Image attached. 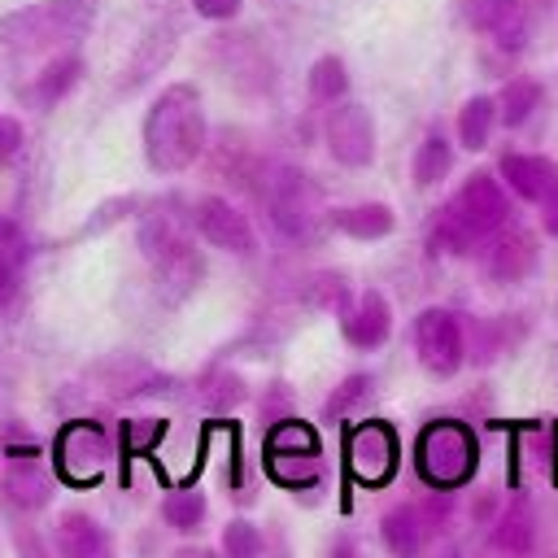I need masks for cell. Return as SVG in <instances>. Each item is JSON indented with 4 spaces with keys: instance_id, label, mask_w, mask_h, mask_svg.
<instances>
[{
    "instance_id": "6da1fadb",
    "label": "cell",
    "mask_w": 558,
    "mask_h": 558,
    "mask_svg": "<svg viewBox=\"0 0 558 558\" xmlns=\"http://www.w3.org/2000/svg\"><path fill=\"white\" fill-rule=\"evenodd\" d=\"M205 144V113H201V96L187 83H174L157 96V105L148 109L144 122V153L148 166L161 174H174L183 166L196 161Z\"/></svg>"
},
{
    "instance_id": "7a4b0ae2",
    "label": "cell",
    "mask_w": 558,
    "mask_h": 558,
    "mask_svg": "<svg viewBox=\"0 0 558 558\" xmlns=\"http://www.w3.org/2000/svg\"><path fill=\"white\" fill-rule=\"evenodd\" d=\"M414 462H418V475L432 484V488H458L475 475V462H480V449H475V436L466 423L458 418H436L418 432V445H414Z\"/></svg>"
},
{
    "instance_id": "3957f363",
    "label": "cell",
    "mask_w": 558,
    "mask_h": 558,
    "mask_svg": "<svg viewBox=\"0 0 558 558\" xmlns=\"http://www.w3.org/2000/svg\"><path fill=\"white\" fill-rule=\"evenodd\" d=\"M344 458H349V475L357 484H388L397 475V458H401L397 432L384 418H366L349 432Z\"/></svg>"
},
{
    "instance_id": "277c9868",
    "label": "cell",
    "mask_w": 558,
    "mask_h": 558,
    "mask_svg": "<svg viewBox=\"0 0 558 558\" xmlns=\"http://www.w3.org/2000/svg\"><path fill=\"white\" fill-rule=\"evenodd\" d=\"M52 462L70 484H96L109 462V440L96 423H65L52 445Z\"/></svg>"
},
{
    "instance_id": "5b68a950",
    "label": "cell",
    "mask_w": 558,
    "mask_h": 558,
    "mask_svg": "<svg viewBox=\"0 0 558 558\" xmlns=\"http://www.w3.org/2000/svg\"><path fill=\"white\" fill-rule=\"evenodd\" d=\"M449 222H453V244H462L466 235L501 227L506 222V196H501L497 179L493 174H471L462 183V192L453 196V205H449Z\"/></svg>"
},
{
    "instance_id": "8992f818",
    "label": "cell",
    "mask_w": 558,
    "mask_h": 558,
    "mask_svg": "<svg viewBox=\"0 0 558 558\" xmlns=\"http://www.w3.org/2000/svg\"><path fill=\"white\" fill-rule=\"evenodd\" d=\"M414 344H418V362L440 379L462 366V327L449 310H423L414 323Z\"/></svg>"
},
{
    "instance_id": "52a82bcc",
    "label": "cell",
    "mask_w": 558,
    "mask_h": 558,
    "mask_svg": "<svg viewBox=\"0 0 558 558\" xmlns=\"http://www.w3.org/2000/svg\"><path fill=\"white\" fill-rule=\"evenodd\" d=\"M327 144H331V157L344 161V166H366L375 157V126H371V113L362 105H340L331 109L327 118Z\"/></svg>"
},
{
    "instance_id": "ba28073f",
    "label": "cell",
    "mask_w": 558,
    "mask_h": 558,
    "mask_svg": "<svg viewBox=\"0 0 558 558\" xmlns=\"http://www.w3.org/2000/svg\"><path fill=\"white\" fill-rule=\"evenodd\" d=\"M196 227L214 248H231V253H248L253 248V231L244 222V214L235 205H227L222 196H209L196 205Z\"/></svg>"
},
{
    "instance_id": "9c48e42d",
    "label": "cell",
    "mask_w": 558,
    "mask_h": 558,
    "mask_svg": "<svg viewBox=\"0 0 558 558\" xmlns=\"http://www.w3.org/2000/svg\"><path fill=\"white\" fill-rule=\"evenodd\" d=\"M340 323H344L349 344H357V349H379V344L388 340V305H384V296L371 292V288L353 301V310H344Z\"/></svg>"
},
{
    "instance_id": "30bf717a",
    "label": "cell",
    "mask_w": 558,
    "mask_h": 558,
    "mask_svg": "<svg viewBox=\"0 0 558 558\" xmlns=\"http://www.w3.org/2000/svg\"><path fill=\"white\" fill-rule=\"evenodd\" d=\"M379 536H384L392 558H418L423 545H427V523H423V514L414 506H397V510L384 514Z\"/></svg>"
},
{
    "instance_id": "8fae6325",
    "label": "cell",
    "mask_w": 558,
    "mask_h": 558,
    "mask_svg": "<svg viewBox=\"0 0 558 558\" xmlns=\"http://www.w3.org/2000/svg\"><path fill=\"white\" fill-rule=\"evenodd\" d=\"M501 174H506V183H510L519 196H527V201H541V196L558 183V166H554V161H545V157H523V153L501 157Z\"/></svg>"
},
{
    "instance_id": "7c38bea8",
    "label": "cell",
    "mask_w": 558,
    "mask_h": 558,
    "mask_svg": "<svg viewBox=\"0 0 558 558\" xmlns=\"http://www.w3.org/2000/svg\"><path fill=\"white\" fill-rule=\"evenodd\" d=\"M57 549H61L65 558H100V554H105V536H100L96 519L70 510V514H61V523H57Z\"/></svg>"
},
{
    "instance_id": "4fadbf2b",
    "label": "cell",
    "mask_w": 558,
    "mask_h": 558,
    "mask_svg": "<svg viewBox=\"0 0 558 558\" xmlns=\"http://www.w3.org/2000/svg\"><path fill=\"white\" fill-rule=\"evenodd\" d=\"M279 458H314L318 462V436H314V427L301 423V418L279 423L270 432V440H266V462H279Z\"/></svg>"
},
{
    "instance_id": "5bb4252c",
    "label": "cell",
    "mask_w": 558,
    "mask_h": 558,
    "mask_svg": "<svg viewBox=\"0 0 558 558\" xmlns=\"http://www.w3.org/2000/svg\"><path fill=\"white\" fill-rule=\"evenodd\" d=\"M532 262H536V248H532V235L527 231H514L510 227L497 240V248H493V275L497 279H523L532 270Z\"/></svg>"
},
{
    "instance_id": "9a60e30c",
    "label": "cell",
    "mask_w": 558,
    "mask_h": 558,
    "mask_svg": "<svg viewBox=\"0 0 558 558\" xmlns=\"http://www.w3.org/2000/svg\"><path fill=\"white\" fill-rule=\"evenodd\" d=\"M336 227L349 231L353 240H379L392 231V209L388 205H353V209H340L336 214Z\"/></svg>"
},
{
    "instance_id": "2e32d148",
    "label": "cell",
    "mask_w": 558,
    "mask_h": 558,
    "mask_svg": "<svg viewBox=\"0 0 558 558\" xmlns=\"http://www.w3.org/2000/svg\"><path fill=\"white\" fill-rule=\"evenodd\" d=\"M493 113H497V109H493L488 96H471V100L462 105V113H458V135H462L466 148H484V144H488Z\"/></svg>"
},
{
    "instance_id": "e0dca14e",
    "label": "cell",
    "mask_w": 558,
    "mask_h": 558,
    "mask_svg": "<svg viewBox=\"0 0 558 558\" xmlns=\"http://www.w3.org/2000/svg\"><path fill=\"white\" fill-rule=\"evenodd\" d=\"M449 161H453L449 144H445L440 135H427V140L418 144V157H414V183H418V187L440 183V179L449 174Z\"/></svg>"
},
{
    "instance_id": "ac0fdd59",
    "label": "cell",
    "mask_w": 558,
    "mask_h": 558,
    "mask_svg": "<svg viewBox=\"0 0 558 558\" xmlns=\"http://www.w3.org/2000/svg\"><path fill=\"white\" fill-rule=\"evenodd\" d=\"M4 497L9 501H17V506H26V510H35V506H44L48 501V475L44 471H35L31 462L17 471L13 466V475L4 480Z\"/></svg>"
},
{
    "instance_id": "d6986e66",
    "label": "cell",
    "mask_w": 558,
    "mask_h": 558,
    "mask_svg": "<svg viewBox=\"0 0 558 558\" xmlns=\"http://www.w3.org/2000/svg\"><path fill=\"white\" fill-rule=\"evenodd\" d=\"M536 100H541L536 83L519 78V83H506V92H501V100H497V113H501V122H506V126H519V122L536 109Z\"/></svg>"
},
{
    "instance_id": "ffe728a7",
    "label": "cell",
    "mask_w": 558,
    "mask_h": 558,
    "mask_svg": "<svg viewBox=\"0 0 558 558\" xmlns=\"http://www.w3.org/2000/svg\"><path fill=\"white\" fill-rule=\"evenodd\" d=\"M161 514H166V523H170V527L192 532V527L205 519V497H201L196 488H187V493H170V497H166V506H161Z\"/></svg>"
},
{
    "instance_id": "44dd1931",
    "label": "cell",
    "mask_w": 558,
    "mask_h": 558,
    "mask_svg": "<svg viewBox=\"0 0 558 558\" xmlns=\"http://www.w3.org/2000/svg\"><path fill=\"white\" fill-rule=\"evenodd\" d=\"M222 549H227V558H257L262 554V532L248 519H231L222 527Z\"/></svg>"
},
{
    "instance_id": "7402d4cb",
    "label": "cell",
    "mask_w": 558,
    "mask_h": 558,
    "mask_svg": "<svg viewBox=\"0 0 558 558\" xmlns=\"http://www.w3.org/2000/svg\"><path fill=\"white\" fill-rule=\"evenodd\" d=\"M17 257H22V240H17V227H13L9 218H0V301L9 296V283H13Z\"/></svg>"
},
{
    "instance_id": "603a6c76",
    "label": "cell",
    "mask_w": 558,
    "mask_h": 558,
    "mask_svg": "<svg viewBox=\"0 0 558 558\" xmlns=\"http://www.w3.org/2000/svg\"><path fill=\"white\" fill-rule=\"evenodd\" d=\"M310 87H314L318 100H336L344 92V65H340V57H323L314 65V74H310Z\"/></svg>"
},
{
    "instance_id": "cb8c5ba5",
    "label": "cell",
    "mask_w": 558,
    "mask_h": 558,
    "mask_svg": "<svg viewBox=\"0 0 558 558\" xmlns=\"http://www.w3.org/2000/svg\"><path fill=\"white\" fill-rule=\"evenodd\" d=\"M506 48H519L523 44V9H519V0H506L501 9H497V17H493V26H488Z\"/></svg>"
},
{
    "instance_id": "d4e9b609",
    "label": "cell",
    "mask_w": 558,
    "mask_h": 558,
    "mask_svg": "<svg viewBox=\"0 0 558 558\" xmlns=\"http://www.w3.org/2000/svg\"><path fill=\"white\" fill-rule=\"evenodd\" d=\"M497 545H506V549H527V545H532V527H527V514H523V510H514V514L501 523Z\"/></svg>"
},
{
    "instance_id": "484cf974",
    "label": "cell",
    "mask_w": 558,
    "mask_h": 558,
    "mask_svg": "<svg viewBox=\"0 0 558 558\" xmlns=\"http://www.w3.org/2000/svg\"><path fill=\"white\" fill-rule=\"evenodd\" d=\"M74 70H78V61H61V65H52V70L44 74V83H39V100L61 96V92L74 83Z\"/></svg>"
},
{
    "instance_id": "4316f807",
    "label": "cell",
    "mask_w": 558,
    "mask_h": 558,
    "mask_svg": "<svg viewBox=\"0 0 558 558\" xmlns=\"http://www.w3.org/2000/svg\"><path fill=\"white\" fill-rule=\"evenodd\" d=\"M506 0H462V9H466V17H471V26H493V17H497V9H501Z\"/></svg>"
},
{
    "instance_id": "83f0119b",
    "label": "cell",
    "mask_w": 558,
    "mask_h": 558,
    "mask_svg": "<svg viewBox=\"0 0 558 558\" xmlns=\"http://www.w3.org/2000/svg\"><path fill=\"white\" fill-rule=\"evenodd\" d=\"M17 144H22V126H17L13 118H4V113H0V161H4V157H13V153H17Z\"/></svg>"
},
{
    "instance_id": "f1b7e54d",
    "label": "cell",
    "mask_w": 558,
    "mask_h": 558,
    "mask_svg": "<svg viewBox=\"0 0 558 558\" xmlns=\"http://www.w3.org/2000/svg\"><path fill=\"white\" fill-rule=\"evenodd\" d=\"M362 388H366V379H362V375H353V379L344 384V392H340L336 401H327V414H340V410H344V405H349V401H353Z\"/></svg>"
},
{
    "instance_id": "f546056e",
    "label": "cell",
    "mask_w": 558,
    "mask_h": 558,
    "mask_svg": "<svg viewBox=\"0 0 558 558\" xmlns=\"http://www.w3.org/2000/svg\"><path fill=\"white\" fill-rule=\"evenodd\" d=\"M205 17H231L235 9H240V0H192Z\"/></svg>"
},
{
    "instance_id": "4dcf8cb0",
    "label": "cell",
    "mask_w": 558,
    "mask_h": 558,
    "mask_svg": "<svg viewBox=\"0 0 558 558\" xmlns=\"http://www.w3.org/2000/svg\"><path fill=\"white\" fill-rule=\"evenodd\" d=\"M541 201H545V231H549V235H558V183H554Z\"/></svg>"
},
{
    "instance_id": "1f68e13d",
    "label": "cell",
    "mask_w": 558,
    "mask_h": 558,
    "mask_svg": "<svg viewBox=\"0 0 558 558\" xmlns=\"http://www.w3.org/2000/svg\"><path fill=\"white\" fill-rule=\"evenodd\" d=\"M22 558H44V549L35 541H22Z\"/></svg>"
},
{
    "instance_id": "d6a6232c",
    "label": "cell",
    "mask_w": 558,
    "mask_h": 558,
    "mask_svg": "<svg viewBox=\"0 0 558 558\" xmlns=\"http://www.w3.org/2000/svg\"><path fill=\"white\" fill-rule=\"evenodd\" d=\"M340 558H353V554H349V549H340Z\"/></svg>"
},
{
    "instance_id": "836d02e7",
    "label": "cell",
    "mask_w": 558,
    "mask_h": 558,
    "mask_svg": "<svg viewBox=\"0 0 558 558\" xmlns=\"http://www.w3.org/2000/svg\"><path fill=\"white\" fill-rule=\"evenodd\" d=\"M449 558H453V554H449Z\"/></svg>"
}]
</instances>
